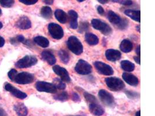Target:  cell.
Returning <instances> with one entry per match:
<instances>
[{
    "label": "cell",
    "instance_id": "bcb514c9",
    "mask_svg": "<svg viewBox=\"0 0 155 116\" xmlns=\"http://www.w3.org/2000/svg\"><path fill=\"white\" fill-rule=\"evenodd\" d=\"M136 29H137V30L139 33H140V30H141V26H140V25H137V26H136Z\"/></svg>",
    "mask_w": 155,
    "mask_h": 116
},
{
    "label": "cell",
    "instance_id": "603a6c76",
    "mask_svg": "<svg viewBox=\"0 0 155 116\" xmlns=\"http://www.w3.org/2000/svg\"><path fill=\"white\" fill-rule=\"evenodd\" d=\"M85 40L90 45H96L99 43L98 37L91 33H87L85 34Z\"/></svg>",
    "mask_w": 155,
    "mask_h": 116
},
{
    "label": "cell",
    "instance_id": "7dc6e473",
    "mask_svg": "<svg viewBox=\"0 0 155 116\" xmlns=\"http://www.w3.org/2000/svg\"><path fill=\"white\" fill-rule=\"evenodd\" d=\"M135 116H141V111L140 110H139V111L136 112Z\"/></svg>",
    "mask_w": 155,
    "mask_h": 116
},
{
    "label": "cell",
    "instance_id": "7c38bea8",
    "mask_svg": "<svg viewBox=\"0 0 155 116\" xmlns=\"http://www.w3.org/2000/svg\"><path fill=\"white\" fill-rule=\"evenodd\" d=\"M52 70L57 75L61 77V79L63 81H65L68 83L71 82V79L69 74L66 69L60 66L55 65L53 66Z\"/></svg>",
    "mask_w": 155,
    "mask_h": 116
},
{
    "label": "cell",
    "instance_id": "836d02e7",
    "mask_svg": "<svg viewBox=\"0 0 155 116\" xmlns=\"http://www.w3.org/2000/svg\"><path fill=\"white\" fill-rule=\"evenodd\" d=\"M125 94L127 95V97L131 99H137L140 97V94L137 92L130 91H127L125 92Z\"/></svg>",
    "mask_w": 155,
    "mask_h": 116
},
{
    "label": "cell",
    "instance_id": "f907efd6",
    "mask_svg": "<svg viewBox=\"0 0 155 116\" xmlns=\"http://www.w3.org/2000/svg\"><path fill=\"white\" fill-rule=\"evenodd\" d=\"M2 14V11H1V8H0V15L1 14Z\"/></svg>",
    "mask_w": 155,
    "mask_h": 116
},
{
    "label": "cell",
    "instance_id": "4316f807",
    "mask_svg": "<svg viewBox=\"0 0 155 116\" xmlns=\"http://www.w3.org/2000/svg\"><path fill=\"white\" fill-rule=\"evenodd\" d=\"M58 56L60 58L61 60L64 64H68L70 60V55L67 51L64 50H61L58 52Z\"/></svg>",
    "mask_w": 155,
    "mask_h": 116
},
{
    "label": "cell",
    "instance_id": "f546056e",
    "mask_svg": "<svg viewBox=\"0 0 155 116\" xmlns=\"http://www.w3.org/2000/svg\"><path fill=\"white\" fill-rule=\"evenodd\" d=\"M52 84L55 85V87L57 89H60V90H64L66 87V84L64 82V81L58 78H56L53 80Z\"/></svg>",
    "mask_w": 155,
    "mask_h": 116
},
{
    "label": "cell",
    "instance_id": "ffe728a7",
    "mask_svg": "<svg viewBox=\"0 0 155 116\" xmlns=\"http://www.w3.org/2000/svg\"><path fill=\"white\" fill-rule=\"evenodd\" d=\"M14 109L18 116H27L28 114V109L23 103H16L14 105Z\"/></svg>",
    "mask_w": 155,
    "mask_h": 116
},
{
    "label": "cell",
    "instance_id": "5bb4252c",
    "mask_svg": "<svg viewBox=\"0 0 155 116\" xmlns=\"http://www.w3.org/2000/svg\"><path fill=\"white\" fill-rule=\"evenodd\" d=\"M16 26L21 30H28L31 27V22L27 16H23L16 23Z\"/></svg>",
    "mask_w": 155,
    "mask_h": 116
},
{
    "label": "cell",
    "instance_id": "52a82bcc",
    "mask_svg": "<svg viewBox=\"0 0 155 116\" xmlns=\"http://www.w3.org/2000/svg\"><path fill=\"white\" fill-rule=\"evenodd\" d=\"M49 34L55 40H60L64 36L63 28L55 23H50L48 26Z\"/></svg>",
    "mask_w": 155,
    "mask_h": 116
},
{
    "label": "cell",
    "instance_id": "e0dca14e",
    "mask_svg": "<svg viewBox=\"0 0 155 116\" xmlns=\"http://www.w3.org/2000/svg\"><path fill=\"white\" fill-rule=\"evenodd\" d=\"M89 110L93 115L95 116H102L105 113L104 109L99 105L98 102L89 104Z\"/></svg>",
    "mask_w": 155,
    "mask_h": 116
},
{
    "label": "cell",
    "instance_id": "4fadbf2b",
    "mask_svg": "<svg viewBox=\"0 0 155 116\" xmlns=\"http://www.w3.org/2000/svg\"><path fill=\"white\" fill-rule=\"evenodd\" d=\"M4 87H5V89L7 91L10 92L15 97H16L18 99H24L26 98H27V96H28V95L26 93L19 90L18 89L14 87L12 84H9V83H6Z\"/></svg>",
    "mask_w": 155,
    "mask_h": 116
},
{
    "label": "cell",
    "instance_id": "c3c4849f",
    "mask_svg": "<svg viewBox=\"0 0 155 116\" xmlns=\"http://www.w3.org/2000/svg\"><path fill=\"white\" fill-rule=\"evenodd\" d=\"M2 26H3V24H2V23L1 22H0V30L2 29Z\"/></svg>",
    "mask_w": 155,
    "mask_h": 116
},
{
    "label": "cell",
    "instance_id": "816d5d0a",
    "mask_svg": "<svg viewBox=\"0 0 155 116\" xmlns=\"http://www.w3.org/2000/svg\"></svg>",
    "mask_w": 155,
    "mask_h": 116
},
{
    "label": "cell",
    "instance_id": "4dcf8cb0",
    "mask_svg": "<svg viewBox=\"0 0 155 116\" xmlns=\"http://www.w3.org/2000/svg\"><path fill=\"white\" fill-rule=\"evenodd\" d=\"M83 95L85 101L88 103V104L98 102L97 98L93 95L87 92H84Z\"/></svg>",
    "mask_w": 155,
    "mask_h": 116
},
{
    "label": "cell",
    "instance_id": "2e32d148",
    "mask_svg": "<svg viewBox=\"0 0 155 116\" xmlns=\"http://www.w3.org/2000/svg\"><path fill=\"white\" fill-rule=\"evenodd\" d=\"M122 77L124 81H126L130 85L136 87L139 83L138 79L131 73L124 72L122 74Z\"/></svg>",
    "mask_w": 155,
    "mask_h": 116
},
{
    "label": "cell",
    "instance_id": "7a4b0ae2",
    "mask_svg": "<svg viewBox=\"0 0 155 116\" xmlns=\"http://www.w3.org/2000/svg\"><path fill=\"white\" fill-rule=\"evenodd\" d=\"M67 46L70 51L76 55H81L83 52V45L78 37H69L67 41Z\"/></svg>",
    "mask_w": 155,
    "mask_h": 116
},
{
    "label": "cell",
    "instance_id": "d6a6232c",
    "mask_svg": "<svg viewBox=\"0 0 155 116\" xmlns=\"http://www.w3.org/2000/svg\"><path fill=\"white\" fill-rule=\"evenodd\" d=\"M89 23L88 22H84L80 23V25L79 26L78 29V32L83 33V32L88 31L89 29Z\"/></svg>",
    "mask_w": 155,
    "mask_h": 116
},
{
    "label": "cell",
    "instance_id": "ba28073f",
    "mask_svg": "<svg viewBox=\"0 0 155 116\" xmlns=\"http://www.w3.org/2000/svg\"><path fill=\"white\" fill-rule=\"evenodd\" d=\"M75 71L81 75H88L92 72V66L85 60L80 59L75 66Z\"/></svg>",
    "mask_w": 155,
    "mask_h": 116
},
{
    "label": "cell",
    "instance_id": "277c9868",
    "mask_svg": "<svg viewBox=\"0 0 155 116\" xmlns=\"http://www.w3.org/2000/svg\"><path fill=\"white\" fill-rule=\"evenodd\" d=\"M91 24L94 29L99 30L104 35H110L112 32V29L109 24L98 19H92Z\"/></svg>",
    "mask_w": 155,
    "mask_h": 116
},
{
    "label": "cell",
    "instance_id": "30bf717a",
    "mask_svg": "<svg viewBox=\"0 0 155 116\" xmlns=\"http://www.w3.org/2000/svg\"><path fill=\"white\" fill-rule=\"evenodd\" d=\"M35 88L39 92L55 94L57 92V89L55 85L45 81H38L35 84Z\"/></svg>",
    "mask_w": 155,
    "mask_h": 116
},
{
    "label": "cell",
    "instance_id": "7402d4cb",
    "mask_svg": "<svg viewBox=\"0 0 155 116\" xmlns=\"http://www.w3.org/2000/svg\"><path fill=\"white\" fill-rule=\"evenodd\" d=\"M133 44L129 40L124 39L120 44V50L123 52L128 53L133 50Z\"/></svg>",
    "mask_w": 155,
    "mask_h": 116
},
{
    "label": "cell",
    "instance_id": "6da1fadb",
    "mask_svg": "<svg viewBox=\"0 0 155 116\" xmlns=\"http://www.w3.org/2000/svg\"><path fill=\"white\" fill-rule=\"evenodd\" d=\"M107 18L109 21L117 29L124 30L127 29L128 26V20L121 18L119 14H116L113 11H108Z\"/></svg>",
    "mask_w": 155,
    "mask_h": 116
},
{
    "label": "cell",
    "instance_id": "f6af8a7d",
    "mask_svg": "<svg viewBox=\"0 0 155 116\" xmlns=\"http://www.w3.org/2000/svg\"><path fill=\"white\" fill-rule=\"evenodd\" d=\"M99 3L101 4H105L109 2V1L107 0H98V1Z\"/></svg>",
    "mask_w": 155,
    "mask_h": 116
},
{
    "label": "cell",
    "instance_id": "1f68e13d",
    "mask_svg": "<svg viewBox=\"0 0 155 116\" xmlns=\"http://www.w3.org/2000/svg\"><path fill=\"white\" fill-rule=\"evenodd\" d=\"M15 1L13 0H0V4L4 8H11L14 4Z\"/></svg>",
    "mask_w": 155,
    "mask_h": 116
},
{
    "label": "cell",
    "instance_id": "484cf974",
    "mask_svg": "<svg viewBox=\"0 0 155 116\" xmlns=\"http://www.w3.org/2000/svg\"><path fill=\"white\" fill-rule=\"evenodd\" d=\"M120 65L121 69L127 72H131L135 69V65L129 60H123L121 62Z\"/></svg>",
    "mask_w": 155,
    "mask_h": 116
},
{
    "label": "cell",
    "instance_id": "d6986e66",
    "mask_svg": "<svg viewBox=\"0 0 155 116\" xmlns=\"http://www.w3.org/2000/svg\"><path fill=\"white\" fill-rule=\"evenodd\" d=\"M69 25L70 27L72 29H76L78 27V15L74 10H70L68 12Z\"/></svg>",
    "mask_w": 155,
    "mask_h": 116
},
{
    "label": "cell",
    "instance_id": "e575fe53",
    "mask_svg": "<svg viewBox=\"0 0 155 116\" xmlns=\"http://www.w3.org/2000/svg\"><path fill=\"white\" fill-rule=\"evenodd\" d=\"M17 74H18V72L14 69H11L8 73V77L9 78V79L11 80H12V81H14L15 78V77L16 76V75H17Z\"/></svg>",
    "mask_w": 155,
    "mask_h": 116
},
{
    "label": "cell",
    "instance_id": "cb8c5ba5",
    "mask_svg": "<svg viewBox=\"0 0 155 116\" xmlns=\"http://www.w3.org/2000/svg\"><path fill=\"white\" fill-rule=\"evenodd\" d=\"M55 16L57 21L61 23L64 24L68 21V16L66 13L62 9H57L55 11Z\"/></svg>",
    "mask_w": 155,
    "mask_h": 116
},
{
    "label": "cell",
    "instance_id": "8992f818",
    "mask_svg": "<svg viewBox=\"0 0 155 116\" xmlns=\"http://www.w3.org/2000/svg\"><path fill=\"white\" fill-rule=\"evenodd\" d=\"M100 101L107 107H113L115 105V101L113 95L105 89H100L98 92Z\"/></svg>",
    "mask_w": 155,
    "mask_h": 116
},
{
    "label": "cell",
    "instance_id": "44dd1931",
    "mask_svg": "<svg viewBox=\"0 0 155 116\" xmlns=\"http://www.w3.org/2000/svg\"><path fill=\"white\" fill-rule=\"evenodd\" d=\"M124 14L127 16L132 19L136 22H141V12L140 11L132 10V9H127L124 11Z\"/></svg>",
    "mask_w": 155,
    "mask_h": 116
},
{
    "label": "cell",
    "instance_id": "5b68a950",
    "mask_svg": "<svg viewBox=\"0 0 155 116\" xmlns=\"http://www.w3.org/2000/svg\"><path fill=\"white\" fill-rule=\"evenodd\" d=\"M38 60L35 56L26 55L19 60L16 63L15 66L19 69L28 68L37 64Z\"/></svg>",
    "mask_w": 155,
    "mask_h": 116
},
{
    "label": "cell",
    "instance_id": "f35d334b",
    "mask_svg": "<svg viewBox=\"0 0 155 116\" xmlns=\"http://www.w3.org/2000/svg\"><path fill=\"white\" fill-rule=\"evenodd\" d=\"M97 11L99 14L101 15H104L105 14V10L102 6H98L97 8Z\"/></svg>",
    "mask_w": 155,
    "mask_h": 116
},
{
    "label": "cell",
    "instance_id": "681fc988",
    "mask_svg": "<svg viewBox=\"0 0 155 116\" xmlns=\"http://www.w3.org/2000/svg\"><path fill=\"white\" fill-rule=\"evenodd\" d=\"M83 1H84V0H78V2H81Z\"/></svg>",
    "mask_w": 155,
    "mask_h": 116
},
{
    "label": "cell",
    "instance_id": "9a60e30c",
    "mask_svg": "<svg viewBox=\"0 0 155 116\" xmlns=\"http://www.w3.org/2000/svg\"><path fill=\"white\" fill-rule=\"evenodd\" d=\"M106 59L110 62H116L120 60L121 53L120 51L113 49H109L105 52Z\"/></svg>",
    "mask_w": 155,
    "mask_h": 116
},
{
    "label": "cell",
    "instance_id": "74e56055",
    "mask_svg": "<svg viewBox=\"0 0 155 116\" xmlns=\"http://www.w3.org/2000/svg\"><path fill=\"white\" fill-rule=\"evenodd\" d=\"M72 100L76 103L80 102L81 101V99L80 97V95L76 92H73L72 94Z\"/></svg>",
    "mask_w": 155,
    "mask_h": 116
},
{
    "label": "cell",
    "instance_id": "ee69618b",
    "mask_svg": "<svg viewBox=\"0 0 155 116\" xmlns=\"http://www.w3.org/2000/svg\"><path fill=\"white\" fill-rule=\"evenodd\" d=\"M43 2H44V3H45L46 4H47V5H52V4H54V1H52V0H49V1H48V0H44V1H43Z\"/></svg>",
    "mask_w": 155,
    "mask_h": 116
},
{
    "label": "cell",
    "instance_id": "9c48e42d",
    "mask_svg": "<svg viewBox=\"0 0 155 116\" xmlns=\"http://www.w3.org/2000/svg\"><path fill=\"white\" fill-rule=\"evenodd\" d=\"M35 80V76L30 72H23L18 73L14 81L18 84H28L32 83Z\"/></svg>",
    "mask_w": 155,
    "mask_h": 116
},
{
    "label": "cell",
    "instance_id": "60d3db41",
    "mask_svg": "<svg viewBox=\"0 0 155 116\" xmlns=\"http://www.w3.org/2000/svg\"><path fill=\"white\" fill-rule=\"evenodd\" d=\"M0 116H7L6 111L1 107H0Z\"/></svg>",
    "mask_w": 155,
    "mask_h": 116
},
{
    "label": "cell",
    "instance_id": "8d00e7d4",
    "mask_svg": "<svg viewBox=\"0 0 155 116\" xmlns=\"http://www.w3.org/2000/svg\"><path fill=\"white\" fill-rule=\"evenodd\" d=\"M19 1L27 5H31L35 4L38 2V0H19Z\"/></svg>",
    "mask_w": 155,
    "mask_h": 116
},
{
    "label": "cell",
    "instance_id": "3957f363",
    "mask_svg": "<svg viewBox=\"0 0 155 116\" xmlns=\"http://www.w3.org/2000/svg\"><path fill=\"white\" fill-rule=\"evenodd\" d=\"M106 85L112 91L117 92L123 89L125 87L124 82L119 78L116 77H110L105 79Z\"/></svg>",
    "mask_w": 155,
    "mask_h": 116
},
{
    "label": "cell",
    "instance_id": "ac0fdd59",
    "mask_svg": "<svg viewBox=\"0 0 155 116\" xmlns=\"http://www.w3.org/2000/svg\"><path fill=\"white\" fill-rule=\"evenodd\" d=\"M41 57L43 60L47 62L49 65H54L57 62V59L52 52L48 50H45L41 52Z\"/></svg>",
    "mask_w": 155,
    "mask_h": 116
},
{
    "label": "cell",
    "instance_id": "8fae6325",
    "mask_svg": "<svg viewBox=\"0 0 155 116\" xmlns=\"http://www.w3.org/2000/svg\"><path fill=\"white\" fill-rule=\"evenodd\" d=\"M94 65L98 72L101 74L105 76H111L114 73L113 68L110 66L107 65L102 62H95Z\"/></svg>",
    "mask_w": 155,
    "mask_h": 116
},
{
    "label": "cell",
    "instance_id": "d590c367",
    "mask_svg": "<svg viewBox=\"0 0 155 116\" xmlns=\"http://www.w3.org/2000/svg\"><path fill=\"white\" fill-rule=\"evenodd\" d=\"M112 2H117V3H120L122 5H126V6H130L131 5L133 4V1H129V0H118V1H112Z\"/></svg>",
    "mask_w": 155,
    "mask_h": 116
},
{
    "label": "cell",
    "instance_id": "7bdbcfd3",
    "mask_svg": "<svg viewBox=\"0 0 155 116\" xmlns=\"http://www.w3.org/2000/svg\"><path fill=\"white\" fill-rule=\"evenodd\" d=\"M5 40L2 37L0 36V48L2 47L5 44Z\"/></svg>",
    "mask_w": 155,
    "mask_h": 116
},
{
    "label": "cell",
    "instance_id": "d4e9b609",
    "mask_svg": "<svg viewBox=\"0 0 155 116\" xmlns=\"http://www.w3.org/2000/svg\"><path fill=\"white\" fill-rule=\"evenodd\" d=\"M34 42L38 46L42 47V48H47L49 47V40L44 37L38 36H36L34 38Z\"/></svg>",
    "mask_w": 155,
    "mask_h": 116
},
{
    "label": "cell",
    "instance_id": "ab89813d",
    "mask_svg": "<svg viewBox=\"0 0 155 116\" xmlns=\"http://www.w3.org/2000/svg\"><path fill=\"white\" fill-rule=\"evenodd\" d=\"M134 59L135 62L137 63H138V65H140V63H141V58H140V56H135L134 57Z\"/></svg>",
    "mask_w": 155,
    "mask_h": 116
},
{
    "label": "cell",
    "instance_id": "83f0119b",
    "mask_svg": "<svg viewBox=\"0 0 155 116\" xmlns=\"http://www.w3.org/2000/svg\"><path fill=\"white\" fill-rule=\"evenodd\" d=\"M41 15L45 19H49L52 18V11L51 8L47 6L42 7L41 9Z\"/></svg>",
    "mask_w": 155,
    "mask_h": 116
},
{
    "label": "cell",
    "instance_id": "b9f144b4",
    "mask_svg": "<svg viewBox=\"0 0 155 116\" xmlns=\"http://www.w3.org/2000/svg\"><path fill=\"white\" fill-rule=\"evenodd\" d=\"M135 51H136V53H137V55H138V56H140V55H141V46H140V45H138V46L137 47Z\"/></svg>",
    "mask_w": 155,
    "mask_h": 116
},
{
    "label": "cell",
    "instance_id": "f1b7e54d",
    "mask_svg": "<svg viewBox=\"0 0 155 116\" xmlns=\"http://www.w3.org/2000/svg\"><path fill=\"white\" fill-rule=\"evenodd\" d=\"M69 95L68 93L66 91H63L62 92H60L58 94L54 95V99L56 101L61 102H65L69 99Z\"/></svg>",
    "mask_w": 155,
    "mask_h": 116
}]
</instances>
